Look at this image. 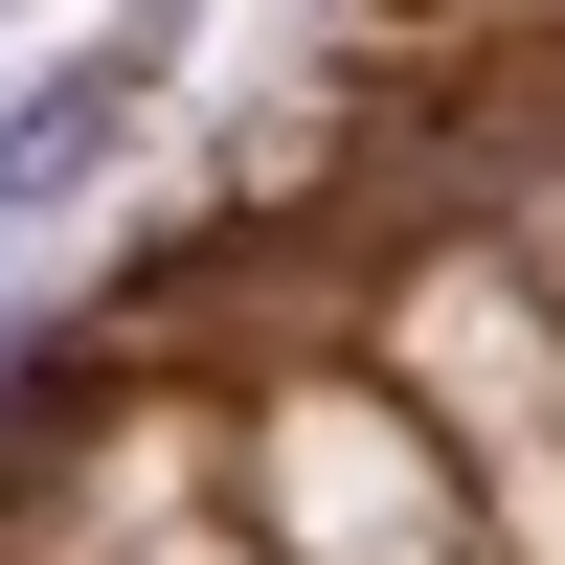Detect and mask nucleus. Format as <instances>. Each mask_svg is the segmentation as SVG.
I'll list each match as a JSON object with an SVG mask.
<instances>
[{"instance_id":"f257e3e1","label":"nucleus","mask_w":565,"mask_h":565,"mask_svg":"<svg viewBox=\"0 0 565 565\" xmlns=\"http://www.w3.org/2000/svg\"><path fill=\"white\" fill-rule=\"evenodd\" d=\"M136 45H159V23H114V45H68V68H23V90H0V226H23V204H68V181L136 136Z\"/></svg>"}]
</instances>
